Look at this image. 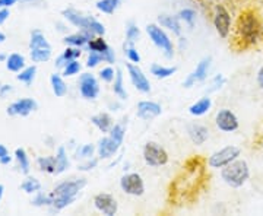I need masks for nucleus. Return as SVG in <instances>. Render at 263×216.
<instances>
[{"mask_svg": "<svg viewBox=\"0 0 263 216\" xmlns=\"http://www.w3.org/2000/svg\"><path fill=\"white\" fill-rule=\"evenodd\" d=\"M113 91H114V94L117 95V96H119L120 100H126V98H127V92H126V88H124V85H123L122 69H117V70H116V77H114Z\"/></svg>", "mask_w": 263, "mask_h": 216, "instance_id": "nucleus-28", "label": "nucleus"}, {"mask_svg": "<svg viewBox=\"0 0 263 216\" xmlns=\"http://www.w3.org/2000/svg\"><path fill=\"white\" fill-rule=\"evenodd\" d=\"M6 67H8V70H10V72L19 73L25 67V57L22 56V54H18V53L10 54L6 58Z\"/></svg>", "mask_w": 263, "mask_h": 216, "instance_id": "nucleus-25", "label": "nucleus"}, {"mask_svg": "<svg viewBox=\"0 0 263 216\" xmlns=\"http://www.w3.org/2000/svg\"><path fill=\"white\" fill-rule=\"evenodd\" d=\"M9 16H10L9 9H0V25H2V24H5Z\"/></svg>", "mask_w": 263, "mask_h": 216, "instance_id": "nucleus-53", "label": "nucleus"}, {"mask_svg": "<svg viewBox=\"0 0 263 216\" xmlns=\"http://www.w3.org/2000/svg\"><path fill=\"white\" fill-rule=\"evenodd\" d=\"M51 57V47L47 48H34L31 50V58L34 63H44L48 62Z\"/></svg>", "mask_w": 263, "mask_h": 216, "instance_id": "nucleus-33", "label": "nucleus"}, {"mask_svg": "<svg viewBox=\"0 0 263 216\" xmlns=\"http://www.w3.org/2000/svg\"><path fill=\"white\" fill-rule=\"evenodd\" d=\"M94 37H98L92 34L91 31H86V29H82L81 32L78 34H72V35H66L65 37V44L66 46H70V47H85L91 40Z\"/></svg>", "mask_w": 263, "mask_h": 216, "instance_id": "nucleus-18", "label": "nucleus"}, {"mask_svg": "<svg viewBox=\"0 0 263 216\" xmlns=\"http://www.w3.org/2000/svg\"><path fill=\"white\" fill-rule=\"evenodd\" d=\"M82 54V51H81V48L79 47H70V46H67L65 51L60 54V56L65 58L66 63H69V62H72V60H78L79 57Z\"/></svg>", "mask_w": 263, "mask_h": 216, "instance_id": "nucleus-39", "label": "nucleus"}, {"mask_svg": "<svg viewBox=\"0 0 263 216\" xmlns=\"http://www.w3.org/2000/svg\"><path fill=\"white\" fill-rule=\"evenodd\" d=\"M91 123L95 127L103 133H110L111 127H113V119L110 117V114L107 113H98L91 117Z\"/></svg>", "mask_w": 263, "mask_h": 216, "instance_id": "nucleus-19", "label": "nucleus"}, {"mask_svg": "<svg viewBox=\"0 0 263 216\" xmlns=\"http://www.w3.org/2000/svg\"><path fill=\"white\" fill-rule=\"evenodd\" d=\"M21 188L27 194H35V193H38L41 190V183L37 179H34V177H28V179L21 184Z\"/></svg>", "mask_w": 263, "mask_h": 216, "instance_id": "nucleus-35", "label": "nucleus"}, {"mask_svg": "<svg viewBox=\"0 0 263 216\" xmlns=\"http://www.w3.org/2000/svg\"><path fill=\"white\" fill-rule=\"evenodd\" d=\"M211 62H212L211 57H205V58H202L197 63L196 69L192 72L195 75V77H196V82H203L206 79L208 73H209V69H211Z\"/></svg>", "mask_w": 263, "mask_h": 216, "instance_id": "nucleus-23", "label": "nucleus"}, {"mask_svg": "<svg viewBox=\"0 0 263 216\" xmlns=\"http://www.w3.org/2000/svg\"><path fill=\"white\" fill-rule=\"evenodd\" d=\"M114 77H116V72H114L113 67H104L103 70L100 72V79L103 82L111 84V82H114Z\"/></svg>", "mask_w": 263, "mask_h": 216, "instance_id": "nucleus-46", "label": "nucleus"}, {"mask_svg": "<svg viewBox=\"0 0 263 216\" xmlns=\"http://www.w3.org/2000/svg\"><path fill=\"white\" fill-rule=\"evenodd\" d=\"M158 24L162 28L170 29L173 34L181 35V25H180L179 16H170V15H161L158 16Z\"/></svg>", "mask_w": 263, "mask_h": 216, "instance_id": "nucleus-21", "label": "nucleus"}, {"mask_svg": "<svg viewBox=\"0 0 263 216\" xmlns=\"http://www.w3.org/2000/svg\"><path fill=\"white\" fill-rule=\"evenodd\" d=\"M124 134H126V129H124V124L123 123H117L114 124L110 130V138H113L114 141L117 142L120 146L123 145V141H124Z\"/></svg>", "mask_w": 263, "mask_h": 216, "instance_id": "nucleus-36", "label": "nucleus"}, {"mask_svg": "<svg viewBox=\"0 0 263 216\" xmlns=\"http://www.w3.org/2000/svg\"><path fill=\"white\" fill-rule=\"evenodd\" d=\"M216 127L224 133H233L240 127L238 117L228 108H221L215 115Z\"/></svg>", "mask_w": 263, "mask_h": 216, "instance_id": "nucleus-9", "label": "nucleus"}, {"mask_svg": "<svg viewBox=\"0 0 263 216\" xmlns=\"http://www.w3.org/2000/svg\"><path fill=\"white\" fill-rule=\"evenodd\" d=\"M34 206L43 207V206H51V194H44L43 191H38L35 193V198L32 199L31 202Z\"/></svg>", "mask_w": 263, "mask_h": 216, "instance_id": "nucleus-37", "label": "nucleus"}, {"mask_svg": "<svg viewBox=\"0 0 263 216\" xmlns=\"http://www.w3.org/2000/svg\"><path fill=\"white\" fill-rule=\"evenodd\" d=\"M162 113V108L158 103L154 101H141L138 104V117L142 120H152Z\"/></svg>", "mask_w": 263, "mask_h": 216, "instance_id": "nucleus-16", "label": "nucleus"}, {"mask_svg": "<svg viewBox=\"0 0 263 216\" xmlns=\"http://www.w3.org/2000/svg\"><path fill=\"white\" fill-rule=\"evenodd\" d=\"M240 155H241L240 148H237L234 145H228L226 148L214 152V153L209 156V160H208V165H209L211 168L215 169L224 168L226 165L231 164L233 161L238 160Z\"/></svg>", "mask_w": 263, "mask_h": 216, "instance_id": "nucleus-5", "label": "nucleus"}, {"mask_svg": "<svg viewBox=\"0 0 263 216\" xmlns=\"http://www.w3.org/2000/svg\"><path fill=\"white\" fill-rule=\"evenodd\" d=\"M95 209L105 216H114L119 210L117 200L108 193H98L94 198Z\"/></svg>", "mask_w": 263, "mask_h": 216, "instance_id": "nucleus-11", "label": "nucleus"}, {"mask_svg": "<svg viewBox=\"0 0 263 216\" xmlns=\"http://www.w3.org/2000/svg\"><path fill=\"white\" fill-rule=\"evenodd\" d=\"M15 160L18 162V167L21 169V172L28 174L31 162H29V156L28 153H27V150L24 149V148H18V149L15 150Z\"/></svg>", "mask_w": 263, "mask_h": 216, "instance_id": "nucleus-27", "label": "nucleus"}, {"mask_svg": "<svg viewBox=\"0 0 263 216\" xmlns=\"http://www.w3.org/2000/svg\"><path fill=\"white\" fill-rule=\"evenodd\" d=\"M81 63L79 60H72L63 67V76H75L81 72Z\"/></svg>", "mask_w": 263, "mask_h": 216, "instance_id": "nucleus-43", "label": "nucleus"}, {"mask_svg": "<svg viewBox=\"0 0 263 216\" xmlns=\"http://www.w3.org/2000/svg\"><path fill=\"white\" fill-rule=\"evenodd\" d=\"M50 84H51L53 94L56 95V96H59V98H62V96H65V95L67 94V85L65 84L62 75L53 73V75L50 76Z\"/></svg>", "mask_w": 263, "mask_h": 216, "instance_id": "nucleus-22", "label": "nucleus"}, {"mask_svg": "<svg viewBox=\"0 0 263 216\" xmlns=\"http://www.w3.org/2000/svg\"><path fill=\"white\" fill-rule=\"evenodd\" d=\"M235 32L243 46H256L263 38V22L254 10H245L238 16Z\"/></svg>", "mask_w": 263, "mask_h": 216, "instance_id": "nucleus-1", "label": "nucleus"}, {"mask_svg": "<svg viewBox=\"0 0 263 216\" xmlns=\"http://www.w3.org/2000/svg\"><path fill=\"white\" fill-rule=\"evenodd\" d=\"M86 186V180L78 179L60 183L51 193V212H60L72 205L79 196L81 190Z\"/></svg>", "mask_w": 263, "mask_h": 216, "instance_id": "nucleus-2", "label": "nucleus"}, {"mask_svg": "<svg viewBox=\"0 0 263 216\" xmlns=\"http://www.w3.org/2000/svg\"><path fill=\"white\" fill-rule=\"evenodd\" d=\"M119 5H120V0H98L95 8L103 13L111 15L119 8Z\"/></svg>", "mask_w": 263, "mask_h": 216, "instance_id": "nucleus-31", "label": "nucleus"}, {"mask_svg": "<svg viewBox=\"0 0 263 216\" xmlns=\"http://www.w3.org/2000/svg\"><path fill=\"white\" fill-rule=\"evenodd\" d=\"M143 161L148 167H162L168 162V153L161 145L148 142L143 146Z\"/></svg>", "mask_w": 263, "mask_h": 216, "instance_id": "nucleus-6", "label": "nucleus"}, {"mask_svg": "<svg viewBox=\"0 0 263 216\" xmlns=\"http://www.w3.org/2000/svg\"><path fill=\"white\" fill-rule=\"evenodd\" d=\"M139 37H141V29L138 28L136 25L130 24V25L127 27V29H126V43L133 46V44L139 40Z\"/></svg>", "mask_w": 263, "mask_h": 216, "instance_id": "nucleus-38", "label": "nucleus"}, {"mask_svg": "<svg viewBox=\"0 0 263 216\" xmlns=\"http://www.w3.org/2000/svg\"><path fill=\"white\" fill-rule=\"evenodd\" d=\"M256 82H257V86L263 91V66H260V69L257 70V75H256Z\"/></svg>", "mask_w": 263, "mask_h": 216, "instance_id": "nucleus-51", "label": "nucleus"}, {"mask_svg": "<svg viewBox=\"0 0 263 216\" xmlns=\"http://www.w3.org/2000/svg\"><path fill=\"white\" fill-rule=\"evenodd\" d=\"M62 15L65 16L73 27L76 28L86 29V31H91V24H92V16H84L82 13H79L78 10L73 9V8H67L62 12Z\"/></svg>", "mask_w": 263, "mask_h": 216, "instance_id": "nucleus-14", "label": "nucleus"}, {"mask_svg": "<svg viewBox=\"0 0 263 216\" xmlns=\"http://www.w3.org/2000/svg\"><path fill=\"white\" fill-rule=\"evenodd\" d=\"M120 188L129 196L139 198L145 193V183L138 172H130L124 174L120 179Z\"/></svg>", "mask_w": 263, "mask_h": 216, "instance_id": "nucleus-7", "label": "nucleus"}, {"mask_svg": "<svg viewBox=\"0 0 263 216\" xmlns=\"http://www.w3.org/2000/svg\"><path fill=\"white\" fill-rule=\"evenodd\" d=\"M221 179L231 188H240L250 179V167L245 160H235L221 168Z\"/></svg>", "mask_w": 263, "mask_h": 216, "instance_id": "nucleus-3", "label": "nucleus"}, {"mask_svg": "<svg viewBox=\"0 0 263 216\" xmlns=\"http://www.w3.org/2000/svg\"><path fill=\"white\" fill-rule=\"evenodd\" d=\"M177 72L176 67H167V66H161V65H152L151 66V73L155 76L157 79H167L170 76H173Z\"/></svg>", "mask_w": 263, "mask_h": 216, "instance_id": "nucleus-29", "label": "nucleus"}, {"mask_svg": "<svg viewBox=\"0 0 263 216\" xmlns=\"http://www.w3.org/2000/svg\"><path fill=\"white\" fill-rule=\"evenodd\" d=\"M54 160H56V172H54L56 175L62 174V172H65L66 169L69 168V165H70L65 146H60V148L57 149V153H56V156H54Z\"/></svg>", "mask_w": 263, "mask_h": 216, "instance_id": "nucleus-24", "label": "nucleus"}, {"mask_svg": "<svg viewBox=\"0 0 263 216\" xmlns=\"http://www.w3.org/2000/svg\"><path fill=\"white\" fill-rule=\"evenodd\" d=\"M226 85V76L222 75V73H218L212 77V81H211V85H209V88H208V92H215V91H219L222 86Z\"/></svg>", "mask_w": 263, "mask_h": 216, "instance_id": "nucleus-42", "label": "nucleus"}, {"mask_svg": "<svg viewBox=\"0 0 263 216\" xmlns=\"http://www.w3.org/2000/svg\"><path fill=\"white\" fill-rule=\"evenodd\" d=\"M35 75H37V67L28 66L24 67V69L19 72V75L16 76V79H18L19 82H24L25 85H31L34 82V79H35Z\"/></svg>", "mask_w": 263, "mask_h": 216, "instance_id": "nucleus-34", "label": "nucleus"}, {"mask_svg": "<svg viewBox=\"0 0 263 216\" xmlns=\"http://www.w3.org/2000/svg\"><path fill=\"white\" fill-rule=\"evenodd\" d=\"M211 107H212V100L209 96H203V98L197 100L196 103L192 104L189 107V113L195 115V117H202L211 110Z\"/></svg>", "mask_w": 263, "mask_h": 216, "instance_id": "nucleus-20", "label": "nucleus"}, {"mask_svg": "<svg viewBox=\"0 0 263 216\" xmlns=\"http://www.w3.org/2000/svg\"><path fill=\"white\" fill-rule=\"evenodd\" d=\"M37 103L32 98H21L18 101L12 103L8 107V114L15 117V115H21V117H27L32 111L37 110Z\"/></svg>", "mask_w": 263, "mask_h": 216, "instance_id": "nucleus-13", "label": "nucleus"}, {"mask_svg": "<svg viewBox=\"0 0 263 216\" xmlns=\"http://www.w3.org/2000/svg\"><path fill=\"white\" fill-rule=\"evenodd\" d=\"M5 40H6V35H5L3 32H0V44H2V43H3Z\"/></svg>", "mask_w": 263, "mask_h": 216, "instance_id": "nucleus-56", "label": "nucleus"}, {"mask_svg": "<svg viewBox=\"0 0 263 216\" xmlns=\"http://www.w3.org/2000/svg\"><path fill=\"white\" fill-rule=\"evenodd\" d=\"M103 62V56L97 51H89V56H88V60H86V67L89 69H94L97 67L100 63Z\"/></svg>", "mask_w": 263, "mask_h": 216, "instance_id": "nucleus-45", "label": "nucleus"}, {"mask_svg": "<svg viewBox=\"0 0 263 216\" xmlns=\"http://www.w3.org/2000/svg\"><path fill=\"white\" fill-rule=\"evenodd\" d=\"M127 72H129V77H130L132 85L142 92V94H148L151 91V84L148 77L142 72V69L138 65L129 63L127 65Z\"/></svg>", "mask_w": 263, "mask_h": 216, "instance_id": "nucleus-12", "label": "nucleus"}, {"mask_svg": "<svg viewBox=\"0 0 263 216\" xmlns=\"http://www.w3.org/2000/svg\"><path fill=\"white\" fill-rule=\"evenodd\" d=\"M195 84H196V77H195L193 73H190V75L183 81V86H184V88H192Z\"/></svg>", "mask_w": 263, "mask_h": 216, "instance_id": "nucleus-49", "label": "nucleus"}, {"mask_svg": "<svg viewBox=\"0 0 263 216\" xmlns=\"http://www.w3.org/2000/svg\"><path fill=\"white\" fill-rule=\"evenodd\" d=\"M214 27L221 38H228L231 32V15L226 6L218 5L214 10Z\"/></svg>", "mask_w": 263, "mask_h": 216, "instance_id": "nucleus-8", "label": "nucleus"}, {"mask_svg": "<svg viewBox=\"0 0 263 216\" xmlns=\"http://www.w3.org/2000/svg\"><path fill=\"white\" fill-rule=\"evenodd\" d=\"M79 92L85 100H95L100 94V84L91 73H82L79 77Z\"/></svg>", "mask_w": 263, "mask_h": 216, "instance_id": "nucleus-10", "label": "nucleus"}, {"mask_svg": "<svg viewBox=\"0 0 263 216\" xmlns=\"http://www.w3.org/2000/svg\"><path fill=\"white\" fill-rule=\"evenodd\" d=\"M10 92H12V86H10V85H2V86H0V96H2V98H5V96L8 94H10Z\"/></svg>", "mask_w": 263, "mask_h": 216, "instance_id": "nucleus-52", "label": "nucleus"}, {"mask_svg": "<svg viewBox=\"0 0 263 216\" xmlns=\"http://www.w3.org/2000/svg\"><path fill=\"white\" fill-rule=\"evenodd\" d=\"M146 34L149 35V40L154 43V46L157 48H160L161 51L164 53V56L167 58H171L174 56V46L173 41L170 40L168 34L161 28L160 25L157 24H149L146 27Z\"/></svg>", "mask_w": 263, "mask_h": 216, "instance_id": "nucleus-4", "label": "nucleus"}, {"mask_svg": "<svg viewBox=\"0 0 263 216\" xmlns=\"http://www.w3.org/2000/svg\"><path fill=\"white\" fill-rule=\"evenodd\" d=\"M18 2L19 0H0V9H9Z\"/></svg>", "mask_w": 263, "mask_h": 216, "instance_id": "nucleus-50", "label": "nucleus"}, {"mask_svg": "<svg viewBox=\"0 0 263 216\" xmlns=\"http://www.w3.org/2000/svg\"><path fill=\"white\" fill-rule=\"evenodd\" d=\"M101 56H103V62L108 63V65H113L114 62H116V54H114V51L111 48H108Z\"/></svg>", "mask_w": 263, "mask_h": 216, "instance_id": "nucleus-48", "label": "nucleus"}, {"mask_svg": "<svg viewBox=\"0 0 263 216\" xmlns=\"http://www.w3.org/2000/svg\"><path fill=\"white\" fill-rule=\"evenodd\" d=\"M94 145H89V143H88V145H82L79 149L76 150V156H78V158H82V160H89V158L94 156Z\"/></svg>", "mask_w": 263, "mask_h": 216, "instance_id": "nucleus-41", "label": "nucleus"}, {"mask_svg": "<svg viewBox=\"0 0 263 216\" xmlns=\"http://www.w3.org/2000/svg\"><path fill=\"white\" fill-rule=\"evenodd\" d=\"M6 156H9V150H8V148L5 145L0 143V161L3 160V158H6Z\"/></svg>", "mask_w": 263, "mask_h": 216, "instance_id": "nucleus-54", "label": "nucleus"}, {"mask_svg": "<svg viewBox=\"0 0 263 216\" xmlns=\"http://www.w3.org/2000/svg\"><path fill=\"white\" fill-rule=\"evenodd\" d=\"M187 133L190 141L193 142L195 145H197V146L203 145V143L208 141V138H209V130H208V127H205V126L200 124V123H192V124H189Z\"/></svg>", "mask_w": 263, "mask_h": 216, "instance_id": "nucleus-17", "label": "nucleus"}, {"mask_svg": "<svg viewBox=\"0 0 263 216\" xmlns=\"http://www.w3.org/2000/svg\"><path fill=\"white\" fill-rule=\"evenodd\" d=\"M51 47L48 44L47 38L44 37V34L41 31H32L31 32V40H29V50H34V48H47Z\"/></svg>", "mask_w": 263, "mask_h": 216, "instance_id": "nucleus-26", "label": "nucleus"}, {"mask_svg": "<svg viewBox=\"0 0 263 216\" xmlns=\"http://www.w3.org/2000/svg\"><path fill=\"white\" fill-rule=\"evenodd\" d=\"M3 191H5V187L0 184V200H2V198H3Z\"/></svg>", "mask_w": 263, "mask_h": 216, "instance_id": "nucleus-57", "label": "nucleus"}, {"mask_svg": "<svg viewBox=\"0 0 263 216\" xmlns=\"http://www.w3.org/2000/svg\"><path fill=\"white\" fill-rule=\"evenodd\" d=\"M124 53H126V56L132 63H139L141 62V54L138 53V50L133 47L132 44H127V43L124 44Z\"/></svg>", "mask_w": 263, "mask_h": 216, "instance_id": "nucleus-44", "label": "nucleus"}, {"mask_svg": "<svg viewBox=\"0 0 263 216\" xmlns=\"http://www.w3.org/2000/svg\"><path fill=\"white\" fill-rule=\"evenodd\" d=\"M21 2H24L25 5H43L44 3V0H21Z\"/></svg>", "mask_w": 263, "mask_h": 216, "instance_id": "nucleus-55", "label": "nucleus"}, {"mask_svg": "<svg viewBox=\"0 0 263 216\" xmlns=\"http://www.w3.org/2000/svg\"><path fill=\"white\" fill-rule=\"evenodd\" d=\"M86 47H88L89 51H97V53L103 54V53H105V51L110 48V46L105 43V40H104L101 35H98V37L92 38V40L86 44Z\"/></svg>", "mask_w": 263, "mask_h": 216, "instance_id": "nucleus-32", "label": "nucleus"}, {"mask_svg": "<svg viewBox=\"0 0 263 216\" xmlns=\"http://www.w3.org/2000/svg\"><path fill=\"white\" fill-rule=\"evenodd\" d=\"M120 149V145L117 142L114 141L113 138H110V134L107 138H103L98 141V145H97V152H98V156L101 160H108L114 156L117 153V150Z\"/></svg>", "mask_w": 263, "mask_h": 216, "instance_id": "nucleus-15", "label": "nucleus"}, {"mask_svg": "<svg viewBox=\"0 0 263 216\" xmlns=\"http://www.w3.org/2000/svg\"><path fill=\"white\" fill-rule=\"evenodd\" d=\"M179 19L180 21H184L186 24H187L189 27H193V24H195V19H196V12L193 9H181L179 12Z\"/></svg>", "mask_w": 263, "mask_h": 216, "instance_id": "nucleus-40", "label": "nucleus"}, {"mask_svg": "<svg viewBox=\"0 0 263 216\" xmlns=\"http://www.w3.org/2000/svg\"><path fill=\"white\" fill-rule=\"evenodd\" d=\"M6 58H8V57L5 56V54H0V60H2V62H3V60L6 62Z\"/></svg>", "mask_w": 263, "mask_h": 216, "instance_id": "nucleus-58", "label": "nucleus"}, {"mask_svg": "<svg viewBox=\"0 0 263 216\" xmlns=\"http://www.w3.org/2000/svg\"><path fill=\"white\" fill-rule=\"evenodd\" d=\"M97 165H98V160H97V158H89V160H86L85 164L79 165L78 169H79V171H91V169H94Z\"/></svg>", "mask_w": 263, "mask_h": 216, "instance_id": "nucleus-47", "label": "nucleus"}, {"mask_svg": "<svg viewBox=\"0 0 263 216\" xmlns=\"http://www.w3.org/2000/svg\"><path fill=\"white\" fill-rule=\"evenodd\" d=\"M38 168L43 172H47V174H54L56 172V160L54 156H41L37 160Z\"/></svg>", "mask_w": 263, "mask_h": 216, "instance_id": "nucleus-30", "label": "nucleus"}]
</instances>
